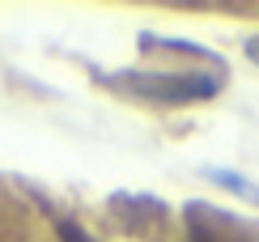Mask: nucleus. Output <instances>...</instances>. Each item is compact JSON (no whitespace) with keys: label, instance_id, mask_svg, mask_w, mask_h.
Wrapping results in <instances>:
<instances>
[{"label":"nucleus","instance_id":"3","mask_svg":"<svg viewBox=\"0 0 259 242\" xmlns=\"http://www.w3.org/2000/svg\"><path fill=\"white\" fill-rule=\"evenodd\" d=\"M204 179H208L212 187H225V191H234V195H242V200L259 204V183H251V179H246V174H238V170H225V166H204Z\"/></svg>","mask_w":259,"mask_h":242},{"label":"nucleus","instance_id":"5","mask_svg":"<svg viewBox=\"0 0 259 242\" xmlns=\"http://www.w3.org/2000/svg\"><path fill=\"white\" fill-rule=\"evenodd\" d=\"M242 51H246V60H251L255 68H259V34H251V38H246V43H242Z\"/></svg>","mask_w":259,"mask_h":242},{"label":"nucleus","instance_id":"1","mask_svg":"<svg viewBox=\"0 0 259 242\" xmlns=\"http://www.w3.org/2000/svg\"><path fill=\"white\" fill-rule=\"evenodd\" d=\"M98 81L111 94H123L132 102H149V106H196V102H212L225 85V68H115V72H98Z\"/></svg>","mask_w":259,"mask_h":242},{"label":"nucleus","instance_id":"4","mask_svg":"<svg viewBox=\"0 0 259 242\" xmlns=\"http://www.w3.org/2000/svg\"><path fill=\"white\" fill-rule=\"evenodd\" d=\"M56 234H60V242H94L77 221H68V217H56Z\"/></svg>","mask_w":259,"mask_h":242},{"label":"nucleus","instance_id":"2","mask_svg":"<svg viewBox=\"0 0 259 242\" xmlns=\"http://www.w3.org/2000/svg\"><path fill=\"white\" fill-rule=\"evenodd\" d=\"M183 229H187V242H259V234L246 221L204 200H191L183 208Z\"/></svg>","mask_w":259,"mask_h":242}]
</instances>
